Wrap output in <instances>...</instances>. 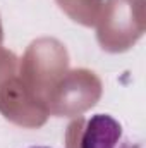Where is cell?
<instances>
[{
  "instance_id": "2",
  "label": "cell",
  "mask_w": 146,
  "mask_h": 148,
  "mask_svg": "<svg viewBox=\"0 0 146 148\" xmlns=\"http://www.w3.org/2000/svg\"><path fill=\"white\" fill-rule=\"evenodd\" d=\"M29 148H50V147H29Z\"/></svg>"
},
{
  "instance_id": "1",
  "label": "cell",
  "mask_w": 146,
  "mask_h": 148,
  "mask_svg": "<svg viewBox=\"0 0 146 148\" xmlns=\"http://www.w3.org/2000/svg\"><path fill=\"white\" fill-rule=\"evenodd\" d=\"M81 148H143L132 145L124 134V127L108 114H95L88 119Z\"/></svg>"
}]
</instances>
